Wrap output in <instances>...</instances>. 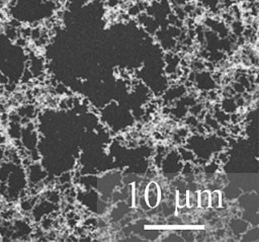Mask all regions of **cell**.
Listing matches in <instances>:
<instances>
[{"label": "cell", "instance_id": "5b68a950", "mask_svg": "<svg viewBox=\"0 0 259 242\" xmlns=\"http://www.w3.org/2000/svg\"><path fill=\"white\" fill-rule=\"evenodd\" d=\"M201 4L202 7L208 8V9H213L220 5L221 0H198Z\"/></svg>", "mask_w": 259, "mask_h": 242}, {"label": "cell", "instance_id": "7a4b0ae2", "mask_svg": "<svg viewBox=\"0 0 259 242\" xmlns=\"http://www.w3.org/2000/svg\"><path fill=\"white\" fill-rule=\"evenodd\" d=\"M223 198H224V195L221 189L211 190L210 196H209V209H213V210L222 209Z\"/></svg>", "mask_w": 259, "mask_h": 242}, {"label": "cell", "instance_id": "277c9868", "mask_svg": "<svg viewBox=\"0 0 259 242\" xmlns=\"http://www.w3.org/2000/svg\"><path fill=\"white\" fill-rule=\"evenodd\" d=\"M187 208L190 210L198 209V191L189 190L187 191Z\"/></svg>", "mask_w": 259, "mask_h": 242}, {"label": "cell", "instance_id": "3957f363", "mask_svg": "<svg viewBox=\"0 0 259 242\" xmlns=\"http://www.w3.org/2000/svg\"><path fill=\"white\" fill-rule=\"evenodd\" d=\"M209 196L210 190L208 188L198 190V209L203 211L209 209Z\"/></svg>", "mask_w": 259, "mask_h": 242}, {"label": "cell", "instance_id": "8992f818", "mask_svg": "<svg viewBox=\"0 0 259 242\" xmlns=\"http://www.w3.org/2000/svg\"><path fill=\"white\" fill-rule=\"evenodd\" d=\"M171 2L170 3H173L175 6H184L188 3H191L193 2V0H170Z\"/></svg>", "mask_w": 259, "mask_h": 242}, {"label": "cell", "instance_id": "6da1fadb", "mask_svg": "<svg viewBox=\"0 0 259 242\" xmlns=\"http://www.w3.org/2000/svg\"><path fill=\"white\" fill-rule=\"evenodd\" d=\"M144 198L150 209H156L161 203V186L157 181H150L144 190Z\"/></svg>", "mask_w": 259, "mask_h": 242}]
</instances>
